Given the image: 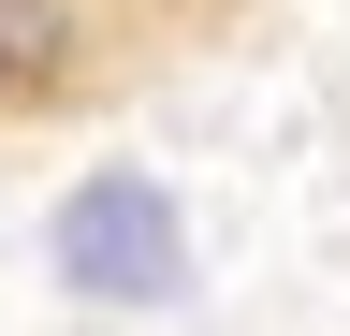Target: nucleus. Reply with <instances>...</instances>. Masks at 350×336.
I'll return each mask as SVG.
<instances>
[{
    "mask_svg": "<svg viewBox=\"0 0 350 336\" xmlns=\"http://www.w3.org/2000/svg\"><path fill=\"white\" fill-rule=\"evenodd\" d=\"M59 59V0H0V88H44Z\"/></svg>",
    "mask_w": 350,
    "mask_h": 336,
    "instance_id": "nucleus-2",
    "label": "nucleus"
},
{
    "mask_svg": "<svg viewBox=\"0 0 350 336\" xmlns=\"http://www.w3.org/2000/svg\"><path fill=\"white\" fill-rule=\"evenodd\" d=\"M44 263H59V292H88V307H175V292H190V205H175L146 161H103V176L59 190Z\"/></svg>",
    "mask_w": 350,
    "mask_h": 336,
    "instance_id": "nucleus-1",
    "label": "nucleus"
}]
</instances>
